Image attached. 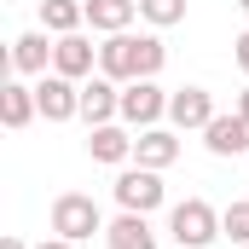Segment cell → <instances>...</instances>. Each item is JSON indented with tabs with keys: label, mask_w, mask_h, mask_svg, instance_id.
<instances>
[{
	"label": "cell",
	"mask_w": 249,
	"mask_h": 249,
	"mask_svg": "<svg viewBox=\"0 0 249 249\" xmlns=\"http://www.w3.org/2000/svg\"><path fill=\"white\" fill-rule=\"evenodd\" d=\"M168 64V47L157 41V35H133V29H122V35H105V47H99V75H110V81H151L157 70Z\"/></svg>",
	"instance_id": "6da1fadb"
},
{
	"label": "cell",
	"mask_w": 249,
	"mask_h": 249,
	"mask_svg": "<svg viewBox=\"0 0 249 249\" xmlns=\"http://www.w3.org/2000/svg\"><path fill=\"white\" fill-rule=\"evenodd\" d=\"M168 238L180 249H209L220 238V214L203 203V197H186V203H174L168 209Z\"/></svg>",
	"instance_id": "7a4b0ae2"
},
{
	"label": "cell",
	"mask_w": 249,
	"mask_h": 249,
	"mask_svg": "<svg viewBox=\"0 0 249 249\" xmlns=\"http://www.w3.org/2000/svg\"><path fill=\"white\" fill-rule=\"evenodd\" d=\"M53 232H58V238H70V244H81V238L105 232V214H99V203H93V197L64 191L58 203H53Z\"/></svg>",
	"instance_id": "3957f363"
},
{
	"label": "cell",
	"mask_w": 249,
	"mask_h": 249,
	"mask_svg": "<svg viewBox=\"0 0 249 249\" xmlns=\"http://www.w3.org/2000/svg\"><path fill=\"white\" fill-rule=\"evenodd\" d=\"M116 203H122L127 214H151V209H162V168H122L116 174Z\"/></svg>",
	"instance_id": "277c9868"
},
{
	"label": "cell",
	"mask_w": 249,
	"mask_h": 249,
	"mask_svg": "<svg viewBox=\"0 0 249 249\" xmlns=\"http://www.w3.org/2000/svg\"><path fill=\"white\" fill-rule=\"evenodd\" d=\"M35 105H41L47 122H70V116H81V81H70V75H58V70H47V75L35 81Z\"/></svg>",
	"instance_id": "5b68a950"
},
{
	"label": "cell",
	"mask_w": 249,
	"mask_h": 249,
	"mask_svg": "<svg viewBox=\"0 0 249 249\" xmlns=\"http://www.w3.org/2000/svg\"><path fill=\"white\" fill-rule=\"evenodd\" d=\"M168 116V93L157 87V75L151 81H127L122 87V122L127 127H157Z\"/></svg>",
	"instance_id": "8992f818"
},
{
	"label": "cell",
	"mask_w": 249,
	"mask_h": 249,
	"mask_svg": "<svg viewBox=\"0 0 249 249\" xmlns=\"http://www.w3.org/2000/svg\"><path fill=\"white\" fill-rule=\"evenodd\" d=\"M81 116L87 127H105L122 116V81H110V75H87L81 81Z\"/></svg>",
	"instance_id": "52a82bcc"
},
{
	"label": "cell",
	"mask_w": 249,
	"mask_h": 249,
	"mask_svg": "<svg viewBox=\"0 0 249 249\" xmlns=\"http://www.w3.org/2000/svg\"><path fill=\"white\" fill-rule=\"evenodd\" d=\"M214 116H220V110H214L209 87H180V93H168V122L180 127V133H186V127H197V133H203Z\"/></svg>",
	"instance_id": "ba28073f"
},
{
	"label": "cell",
	"mask_w": 249,
	"mask_h": 249,
	"mask_svg": "<svg viewBox=\"0 0 249 249\" xmlns=\"http://www.w3.org/2000/svg\"><path fill=\"white\" fill-rule=\"evenodd\" d=\"M93 64H99V47L75 29V35H58V47H53V70L70 75V81H87L93 75Z\"/></svg>",
	"instance_id": "9c48e42d"
},
{
	"label": "cell",
	"mask_w": 249,
	"mask_h": 249,
	"mask_svg": "<svg viewBox=\"0 0 249 249\" xmlns=\"http://www.w3.org/2000/svg\"><path fill=\"white\" fill-rule=\"evenodd\" d=\"M53 47H58V41H47V29H23V35L12 41V70H18V75H47V70H53Z\"/></svg>",
	"instance_id": "30bf717a"
},
{
	"label": "cell",
	"mask_w": 249,
	"mask_h": 249,
	"mask_svg": "<svg viewBox=\"0 0 249 249\" xmlns=\"http://www.w3.org/2000/svg\"><path fill=\"white\" fill-rule=\"evenodd\" d=\"M87 157H93V162H105V168H122L127 157H133V133L116 127V122L87 127Z\"/></svg>",
	"instance_id": "8fae6325"
},
{
	"label": "cell",
	"mask_w": 249,
	"mask_h": 249,
	"mask_svg": "<svg viewBox=\"0 0 249 249\" xmlns=\"http://www.w3.org/2000/svg\"><path fill=\"white\" fill-rule=\"evenodd\" d=\"M203 145L214 151V157H244L249 151V122L232 110V116H214V122L203 127Z\"/></svg>",
	"instance_id": "7c38bea8"
},
{
	"label": "cell",
	"mask_w": 249,
	"mask_h": 249,
	"mask_svg": "<svg viewBox=\"0 0 249 249\" xmlns=\"http://www.w3.org/2000/svg\"><path fill=\"white\" fill-rule=\"evenodd\" d=\"M133 157H139V168H168V162H180V139H174V127H139Z\"/></svg>",
	"instance_id": "4fadbf2b"
},
{
	"label": "cell",
	"mask_w": 249,
	"mask_h": 249,
	"mask_svg": "<svg viewBox=\"0 0 249 249\" xmlns=\"http://www.w3.org/2000/svg\"><path fill=\"white\" fill-rule=\"evenodd\" d=\"M105 244L110 249H157V232H151V220L145 214H116L110 226H105Z\"/></svg>",
	"instance_id": "5bb4252c"
},
{
	"label": "cell",
	"mask_w": 249,
	"mask_h": 249,
	"mask_svg": "<svg viewBox=\"0 0 249 249\" xmlns=\"http://www.w3.org/2000/svg\"><path fill=\"white\" fill-rule=\"evenodd\" d=\"M35 116H41V105H35V87H23V81H6V87H0V122L18 133V127H29V122H35Z\"/></svg>",
	"instance_id": "9a60e30c"
},
{
	"label": "cell",
	"mask_w": 249,
	"mask_h": 249,
	"mask_svg": "<svg viewBox=\"0 0 249 249\" xmlns=\"http://www.w3.org/2000/svg\"><path fill=\"white\" fill-rule=\"evenodd\" d=\"M133 18H139V0H87V23L99 35H122Z\"/></svg>",
	"instance_id": "2e32d148"
},
{
	"label": "cell",
	"mask_w": 249,
	"mask_h": 249,
	"mask_svg": "<svg viewBox=\"0 0 249 249\" xmlns=\"http://www.w3.org/2000/svg\"><path fill=\"white\" fill-rule=\"evenodd\" d=\"M87 23V0H41V29L47 35H75Z\"/></svg>",
	"instance_id": "e0dca14e"
},
{
	"label": "cell",
	"mask_w": 249,
	"mask_h": 249,
	"mask_svg": "<svg viewBox=\"0 0 249 249\" xmlns=\"http://www.w3.org/2000/svg\"><path fill=\"white\" fill-rule=\"evenodd\" d=\"M139 18L151 29H174V23H186V0H139Z\"/></svg>",
	"instance_id": "ac0fdd59"
},
{
	"label": "cell",
	"mask_w": 249,
	"mask_h": 249,
	"mask_svg": "<svg viewBox=\"0 0 249 249\" xmlns=\"http://www.w3.org/2000/svg\"><path fill=\"white\" fill-rule=\"evenodd\" d=\"M220 232H226V238H232V244H238V249L249 244V203H244V197L220 209Z\"/></svg>",
	"instance_id": "d6986e66"
},
{
	"label": "cell",
	"mask_w": 249,
	"mask_h": 249,
	"mask_svg": "<svg viewBox=\"0 0 249 249\" xmlns=\"http://www.w3.org/2000/svg\"><path fill=\"white\" fill-rule=\"evenodd\" d=\"M232 58H238V70H244V75H249V29H244V35H238V41H232Z\"/></svg>",
	"instance_id": "ffe728a7"
},
{
	"label": "cell",
	"mask_w": 249,
	"mask_h": 249,
	"mask_svg": "<svg viewBox=\"0 0 249 249\" xmlns=\"http://www.w3.org/2000/svg\"><path fill=\"white\" fill-rule=\"evenodd\" d=\"M35 249H75V244H70V238H58V232H53V238H41V244H35Z\"/></svg>",
	"instance_id": "44dd1931"
},
{
	"label": "cell",
	"mask_w": 249,
	"mask_h": 249,
	"mask_svg": "<svg viewBox=\"0 0 249 249\" xmlns=\"http://www.w3.org/2000/svg\"><path fill=\"white\" fill-rule=\"evenodd\" d=\"M238 116H244V122H249V87H244V93H238Z\"/></svg>",
	"instance_id": "7402d4cb"
},
{
	"label": "cell",
	"mask_w": 249,
	"mask_h": 249,
	"mask_svg": "<svg viewBox=\"0 0 249 249\" xmlns=\"http://www.w3.org/2000/svg\"><path fill=\"white\" fill-rule=\"evenodd\" d=\"M0 249H29V244H23V238H0Z\"/></svg>",
	"instance_id": "603a6c76"
},
{
	"label": "cell",
	"mask_w": 249,
	"mask_h": 249,
	"mask_svg": "<svg viewBox=\"0 0 249 249\" xmlns=\"http://www.w3.org/2000/svg\"><path fill=\"white\" fill-rule=\"evenodd\" d=\"M238 12H244V18H249V0H238Z\"/></svg>",
	"instance_id": "cb8c5ba5"
},
{
	"label": "cell",
	"mask_w": 249,
	"mask_h": 249,
	"mask_svg": "<svg viewBox=\"0 0 249 249\" xmlns=\"http://www.w3.org/2000/svg\"><path fill=\"white\" fill-rule=\"evenodd\" d=\"M244 249H249V244H244Z\"/></svg>",
	"instance_id": "d4e9b609"
}]
</instances>
